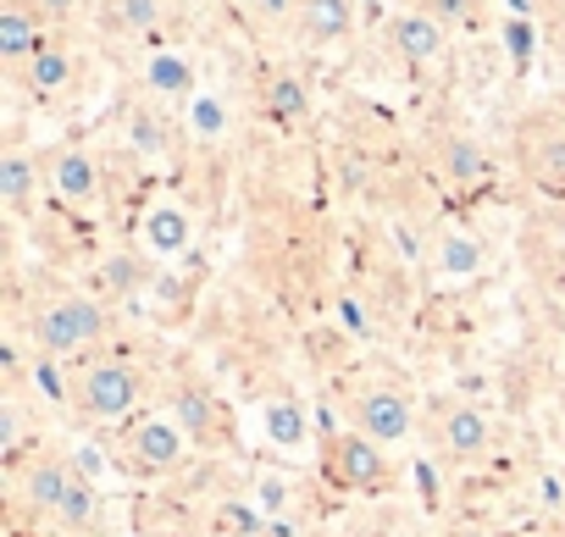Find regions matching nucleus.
I'll return each mask as SVG.
<instances>
[{"instance_id": "nucleus-1", "label": "nucleus", "mask_w": 565, "mask_h": 537, "mask_svg": "<svg viewBox=\"0 0 565 537\" xmlns=\"http://www.w3.org/2000/svg\"><path fill=\"white\" fill-rule=\"evenodd\" d=\"M139 399H145V372L128 361H89L73 372V410L95 427L128 421Z\"/></svg>"}, {"instance_id": "nucleus-2", "label": "nucleus", "mask_w": 565, "mask_h": 537, "mask_svg": "<svg viewBox=\"0 0 565 537\" xmlns=\"http://www.w3.org/2000/svg\"><path fill=\"white\" fill-rule=\"evenodd\" d=\"M106 339V305L89 294H56L34 311V344L40 355H78Z\"/></svg>"}, {"instance_id": "nucleus-3", "label": "nucleus", "mask_w": 565, "mask_h": 537, "mask_svg": "<svg viewBox=\"0 0 565 537\" xmlns=\"http://www.w3.org/2000/svg\"><path fill=\"white\" fill-rule=\"evenodd\" d=\"M322 465H328V476H333L339 487H350V493H383V487L394 482V471H388V460H383V443L366 438L361 427L333 432V438L322 443Z\"/></svg>"}, {"instance_id": "nucleus-4", "label": "nucleus", "mask_w": 565, "mask_h": 537, "mask_svg": "<svg viewBox=\"0 0 565 537\" xmlns=\"http://www.w3.org/2000/svg\"><path fill=\"white\" fill-rule=\"evenodd\" d=\"M350 421L388 449V443H405V438H411L416 405H411V394H405L399 383H366V388L350 394Z\"/></svg>"}, {"instance_id": "nucleus-5", "label": "nucleus", "mask_w": 565, "mask_h": 537, "mask_svg": "<svg viewBox=\"0 0 565 537\" xmlns=\"http://www.w3.org/2000/svg\"><path fill=\"white\" fill-rule=\"evenodd\" d=\"M189 443H194V438L178 427V416H145V421H134V427L122 432V460H128L134 471L161 476V471H178V465H183Z\"/></svg>"}, {"instance_id": "nucleus-6", "label": "nucleus", "mask_w": 565, "mask_h": 537, "mask_svg": "<svg viewBox=\"0 0 565 537\" xmlns=\"http://www.w3.org/2000/svg\"><path fill=\"white\" fill-rule=\"evenodd\" d=\"M488 266V244L471 233V227H438L433 244H427V272L438 289H460V283H477Z\"/></svg>"}, {"instance_id": "nucleus-7", "label": "nucleus", "mask_w": 565, "mask_h": 537, "mask_svg": "<svg viewBox=\"0 0 565 537\" xmlns=\"http://www.w3.org/2000/svg\"><path fill=\"white\" fill-rule=\"evenodd\" d=\"M383 34H388V51H394L399 62H411V67H433V62L449 51V23H438L427 7L394 12V18L383 23Z\"/></svg>"}, {"instance_id": "nucleus-8", "label": "nucleus", "mask_w": 565, "mask_h": 537, "mask_svg": "<svg viewBox=\"0 0 565 537\" xmlns=\"http://www.w3.org/2000/svg\"><path fill=\"white\" fill-rule=\"evenodd\" d=\"M438 449H444L455 465L488 460V454H493V421H488V410H477V405H449V410L438 416Z\"/></svg>"}, {"instance_id": "nucleus-9", "label": "nucleus", "mask_w": 565, "mask_h": 537, "mask_svg": "<svg viewBox=\"0 0 565 537\" xmlns=\"http://www.w3.org/2000/svg\"><path fill=\"white\" fill-rule=\"evenodd\" d=\"M521 167L532 183L565 189V122L559 117H537L521 128Z\"/></svg>"}, {"instance_id": "nucleus-10", "label": "nucleus", "mask_w": 565, "mask_h": 537, "mask_svg": "<svg viewBox=\"0 0 565 537\" xmlns=\"http://www.w3.org/2000/svg\"><path fill=\"white\" fill-rule=\"evenodd\" d=\"M45 45V18L34 12V0H7L0 7V62L12 73H23Z\"/></svg>"}, {"instance_id": "nucleus-11", "label": "nucleus", "mask_w": 565, "mask_h": 537, "mask_svg": "<svg viewBox=\"0 0 565 537\" xmlns=\"http://www.w3.org/2000/svg\"><path fill=\"white\" fill-rule=\"evenodd\" d=\"M51 189H56L67 205H100V194H106L100 155L84 150V144H67V150L51 161Z\"/></svg>"}, {"instance_id": "nucleus-12", "label": "nucleus", "mask_w": 565, "mask_h": 537, "mask_svg": "<svg viewBox=\"0 0 565 537\" xmlns=\"http://www.w3.org/2000/svg\"><path fill=\"white\" fill-rule=\"evenodd\" d=\"M139 238L156 260H183L189 244H194V216L178 205V200H156L145 216H139Z\"/></svg>"}, {"instance_id": "nucleus-13", "label": "nucleus", "mask_w": 565, "mask_h": 537, "mask_svg": "<svg viewBox=\"0 0 565 537\" xmlns=\"http://www.w3.org/2000/svg\"><path fill=\"white\" fill-rule=\"evenodd\" d=\"M145 89H150L161 106H189V95L200 89L194 62H189L178 45H156V51H145Z\"/></svg>"}, {"instance_id": "nucleus-14", "label": "nucleus", "mask_w": 565, "mask_h": 537, "mask_svg": "<svg viewBox=\"0 0 565 537\" xmlns=\"http://www.w3.org/2000/svg\"><path fill=\"white\" fill-rule=\"evenodd\" d=\"M260 438L282 454H300L311 443V416L295 394H266L260 399Z\"/></svg>"}, {"instance_id": "nucleus-15", "label": "nucleus", "mask_w": 565, "mask_h": 537, "mask_svg": "<svg viewBox=\"0 0 565 537\" xmlns=\"http://www.w3.org/2000/svg\"><path fill=\"white\" fill-rule=\"evenodd\" d=\"M350 29H355V0H300L295 7L300 45H339Z\"/></svg>"}, {"instance_id": "nucleus-16", "label": "nucleus", "mask_w": 565, "mask_h": 537, "mask_svg": "<svg viewBox=\"0 0 565 537\" xmlns=\"http://www.w3.org/2000/svg\"><path fill=\"white\" fill-rule=\"evenodd\" d=\"M23 84H29V95H40V100H51V95H62L73 78H78V62H73V51L67 45H56V40H45L40 45V56L18 73Z\"/></svg>"}, {"instance_id": "nucleus-17", "label": "nucleus", "mask_w": 565, "mask_h": 537, "mask_svg": "<svg viewBox=\"0 0 565 537\" xmlns=\"http://www.w3.org/2000/svg\"><path fill=\"white\" fill-rule=\"evenodd\" d=\"M40 183H45V167L29 155V150H7L0 155V205L7 211H29V200L40 194Z\"/></svg>"}, {"instance_id": "nucleus-18", "label": "nucleus", "mask_w": 565, "mask_h": 537, "mask_svg": "<svg viewBox=\"0 0 565 537\" xmlns=\"http://www.w3.org/2000/svg\"><path fill=\"white\" fill-rule=\"evenodd\" d=\"M438 167H444V178H449V183L471 189V183H482V178L493 172V155H488L471 133H449V139L438 144Z\"/></svg>"}, {"instance_id": "nucleus-19", "label": "nucleus", "mask_w": 565, "mask_h": 537, "mask_svg": "<svg viewBox=\"0 0 565 537\" xmlns=\"http://www.w3.org/2000/svg\"><path fill=\"white\" fill-rule=\"evenodd\" d=\"M183 128H189V139H200V144H222L227 128H233V111H227V100H222L216 89H194L189 106H183Z\"/></svg>"}, {"instance_id": "nucleus-20", "label": "nucleus", "mask_w": 565, "mask_h": 537, "mask_svg": "<svg viewBox=\"0 0 565 537\" xmlns=\"http://www.w3.org/2000/svg\"><path fill=\"white\" fill-rule=\"evenodd\" d=\"M62 531H73V537H84V531H95L100 526V482H89V476H73V487H67V498L56 504V515H51Z\"/></svg>"}, {"instance_id": "nucleus-21", "label": "nucleus", "mask_w": 565, "mask_h": 537, "mask_svg": "<svg viewBox=\"0 0 565 537\" xmlns=\"http://www.w3.org/2000/svg\"><path fill=\"white\" fill-rule=\"evenodd\" d=\"M73 476H78V465H67V460H40V465L29 471V504H34L40 515H56V504L67 498Z\"/></svg>"}, {"instance_id": "nucleus-22", "label": "nucleus", "mask_w": 565, "mask_h": 537, "mask_svg": "<svg viewBox=\"0 0 565 537\" xmlns=\"http://www.w3.org/2000/svg\"><path fill=\"white\" fill-rule=\"evenodd\" d=\"M128 139H134V150L145 161H167L172 155V122L161 111H150V106H134L128 111Z\"/></svg>"}, {"instance_id": "nucleus-23", "label": "nucleus", "mask_w": 565, "mask_h": 537, "mask_svg": "<svg viewBox=\"0 0 565 537\" xmlns=\"http://www.w3.org/2000/svg\"><path fill=\"white\" fill-rule=\"evenodd\" d=\"M266 111H271L277 122H300V117L311 111V89H306L295 73H282V78L266 84Z\"/></svg>"}, {"instance_id": "nucleus-24", "label": "nucleus", "mask_w": 565, "mask_h": 537, "mask_svg": "<svg viewBox=\"0 0 565 537\" xmlns=\"http://www.w3.org/2000/svg\"><path fill=\"white\" fill-rule=\"evenodd\" d=\"M167 7L172 0H111V18H117V29L122 34H156L161 23H167Z\"/></svg>"}, {"instance_id": "nucleus-25", "label": "nucleus", "mask_w": 565, "mask_h": 537, "mask_svg": "<svg viewBox=\"0 0 565 537\" xmlns=\"http://www.w3.org/2000/svg\"><path fill=\"white\" fill-rule=\"evenodd\" d=\"M95 283H100L106 294L128 300V294L145 283V260H134V255H106V260H100V272H95Z\"/></svg>"}, {"instance_id": "nucleus-26", "label": "nucleus", "mask_w": 565, "mask_h": 537, "mask_svg": "<svg viewBox=\"0 0 565 537\" xmlns=\"http://www.w3.org/2000/svg\"><path fill=\"white\" fill-rule=\"evenodd\" d=\"M289 504H295V487H289V476H277V471H260V476H255V509H260L266 520L289 515Z\"/></svg>"}, {"instance_id": "nucleus-27", "label": "nucleus", "mask_w": 565, "mask_h": 537, "mask_svg": "<svg viewBox=\"0 0 565 537\" xmlns=\"http://www.w3.org/2000/svg\"><path fill=\"white\" fill-rule=\"evenodd\" d=\"M178 427L189 432V438H200V443H211V399L205 394H194V388H183L178 394Z\"/></svg>"}, {"instance_id": "nucleus-28", "label": "nucleus", "mask_w": 565, "mask_h": 537, "mask_svg": "<svg viewBox=\"0 0 565 537\" xmlns=\"http://www.w3.org/2000/svg\"><path fill=\"white\" fill-rule=\"evenodd\" d=\"M233 7H238L249 23L277 29V23H295V7H300V0H233Z\"/></svg>"}, {"instance_id": "nucleus-29", "label": "nucleus", "mask_w": 565, "mask_h": 537, "mask_svg": "<svg viewBox=\"0 0 565 537\" xmlns=\"http://www.w3.org/2000/svg\"><path fill=\"white\" fill-rule=\"evenodd\" d=\"M416 7H427L438 23H477V12H482V0H416Z\"/></svg>"}, {"instance_id": "nucleus-30", "label": "nucleus", "mask_w": 565, "mask_h": 537, "mask_svg": "<svg viewBox=\"0 0 565 537\" xmlns=\"http://www.w3.org/2000/svg\"><path fill=\"white\" fill-rule=\"evenodd\" d=\"M260 509H238V504H227V509H216V531H233V537H249V531H260Z\"/></svg>"}, {"instance_id": "nucleus-31", "label": "nucleus", "mask_w": 565, "mask_h": 537, "mask_svg": "<svg viewBox=\"0 0 565 537\" xmlns=\"http://www.w3.org/2000/svg\"><path fill=\"white\" fill-rule=\"evenodd\" d=\"M23 443V410H18V399H0V449H18Z\"/></svg>"}, {"instance_id": "nucleus-32", "label": "nucleus", "mask_w": 565, "mask_h": 537, "mask_svg": "<svg viewBox=\"0 0 565 537\" xmlns=\"http://www.w3.org/2000/svg\"><path fill=\"white\" fill-rule=\"evenodd\" d=\"M339 322H344L355 339H366V333H372V316H366V305H361V300H339Z\"/></svg>"}, {"instance_id": "nucleus-33", "label": "nucleus", "mask_w": 565, "mask_h": 537, "mask_svg": "<svg viewBox=\"0 0 565 537\" xmlns=\"http://www.w3.org/2000/svg\"><path fill=\"white\" fill-rule=\"evenodd\" d=\"M34 12H40V18H73L78 0H34Z\"/></svg>"}, {"instance_id": "nucleus-34", "label": "nucleus", "mask_w": 565, "mask_h": 537, "mask_svg": "<svg viewBox=\"0 0 565 537\" xmlns=\"http://www.w3.org/2000/svg\"><path fill=\"white\" fill-rule=\"evenodd\" d=\"M455 537H493V531H455Z\"/></svg>"}, {"instance_id": "nucleus-35", "label": "nucleus", "mask_w": 565, "mask_h": 537, "mask_svg": "<svg viewBox=\"0 0 565 537\" xmlns=\"http://www.w3.org/2000/svg\"><path fill=\"white\" fill-rule=\"evenodd\" d=\"M178 7H200V0H178Z\"/></svg>"}, {"instance_id": "nucleus-36", "label": "nucleus", "mask_w": 565, "mask_h": 537, "mask_svg": "<svg viewBox=\"0 0 565 537\" xmlns=\"http://www.w3.org/2000/svg\"><path fill=\"white\" fill-rule=\"evenodd\" d=\"M543 537H565V531H543Z\"/></svg>"}]
</instances>
